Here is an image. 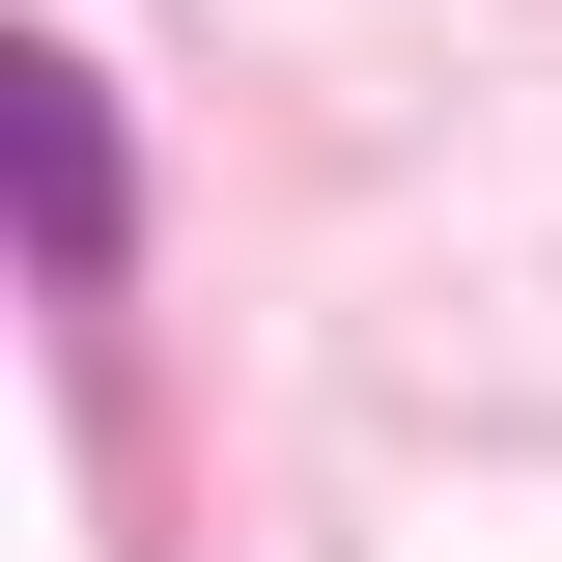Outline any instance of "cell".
I'll return each instance as SVG.
<instances>
[{"instance_id": "6da1fadb", "label": "cell", "mask_w": 562, "mask_h": 562, "mask_svg": "<svg viewBox=\"0 0 562 562\" xmlns=\"http://www.w3.org/2000/svg\"><path fill=\"white\" fill-rule=\"evenodd\" d=\"M0 198H29V281H140V169H113V85L29 29L0 57Z\"/></svg>"}]
</instances>
